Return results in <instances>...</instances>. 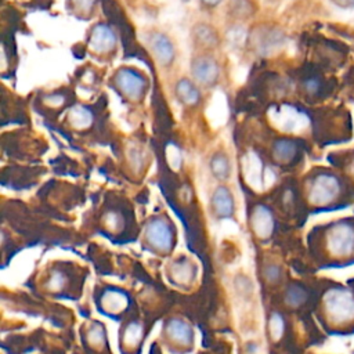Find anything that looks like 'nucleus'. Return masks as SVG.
Here are the masks:
<instances>
[{"mask_svg":"<svg viewBox=\"0 0 354 354\" xmlns=\"http://www.w3.org/2000/svg\"><path fill=\"white\" fill-rule=\"evenodd\" d=\"M325 310L337 322L350 319L354 317V296L344 289H332L325 295Z\"/></svg>","mask_w":354,"mask_h":354,"instance_id":"nucleus-1","label":"nucleus"},{"mask_svg":"<svg viewBox=\"0 0 354 354\" xmlns=\"http://www.w3.org/2000/svg\"><path fill=\"white\" fill-rule=\"evenodd\" d=\"M144 236L147 242L162 252H167L173 246V230L163 217L151 218L144 231Z\"/></svg>","mask_w":354,"mask_h":354,"instance_id":"nucleus-2","label":"nucleus"},{"mask_svg":"<svg viewBox=\"0 0 354 354\" xmlns=\"http://www.w3.org/2000/svg\"><path fill=\"white\" fill-rule=\"evenodd\" d=\"M242 174L246 183L254 189H263L271 181L267 178L271 176V170L263 166L261 159L254 152H248L242 158Z\"/></svg>","mask_w":354,"mask_h":354,"instance_id":"nucleus-3","label":"nucleus"},{"mask_svg":"<svg viewBox=\"0 0 354 354\" xmlns=\"http://www.w3.org/2000/svg\"><path fill=\"white\" fill-rule=\"evenodd\" d=\"M339 191L337 180L330 174H319L310 187L308 198L314 205H325L330 202Z\"/></svg>","mask_w":354,"mask_h":354,"instance_id":"nucleus-4","label":"nucleus"},{"mask_svg":"<svg viewBox=\"0 0 354 354\" xmlns=\"http://www.w3.org/2000/svg\"><path fill=\"white\" fill-rule=\"evenodd\" d=\"M115 82L119 90L130 100L141 98V95L145 91L144 77L138 72L129 68L119 69L115 76Z\"/></svg>","mask_w":354,"mask_h":354,"instance_id":"nucleus-5","label":"nucleus"},{"mask_svg":"<svg viewBox=\"0 0 354 354\" xmlns=\"http://www.w3.org/2000/svg\"><path fill=\"white\" fill-rule=\"evenodd\" d=\"M328 248L336 256H346L354 249V228L347 224L336 225L328 235Z\"/></svg>","mask_w":354,"mask_h":354,"instance_id":"nucleus-6","label":"nucleus"},{"mask_svg":"<svg viewBox=\"0 0 354 354\" xmlns=\"http://www.w3.org/2000/svg\"><path fill=\"white\" fill-rule=\"evenodd\" d=\"M274 123L281 130L296 133V131H300V130L306 129V126L308 124V119L303 112H300L295 106L283 105L277 111L275 118H274Z\"/></svg>","mask_w":354,"mask_h":354,"instance_id":"nucleus-7","label":"nucleus"},{"mask_svg":"<svg viewBox=\"0 0 354 354\" xmlns=\"http://www.w3.org/2000/svg\"><path fill=\"white\" fill-rule=\"evenodd\" d=\"M191 73L199 84H213L218 79L220 68L216 59L210 55L196 57L191 64Z\"/></svg>","mask_w":354,"mask_h":354,"instance_id":"nucleus-8","label":"nucleus"},{"mask_svg":"<svg viewBox=\"0 0 354 354\" xmlns=\"http://www.w3.org/2000/svg\"><path fill=\"white\" fill-rule=\"evenodd\" d=\"M250 227L259 239H267L275 227L271 210L264 205H256L250 213Z\"/></svg>","mask_w":354,"mask_h":354,"instance_id":"nucleus-9","label":"nucleus"},{"mask_svg":"<svg viewBox=\"0 0 354 354\" xmlns=\"http://www.w3.org/2000/svg\"><path fill=\"white\" fill-rule=\"evenodd\" d=\"M116 44V35L106 24H98L91 30L88 46L95 53H108Z\"/></svg>","mask_w":354,"mask_h":354,"instance_id":"nucleus-10","label":"nucleus"},{"mask_svg":"<svg viewBox=\"0 0 354 354\" xmlns=\"http://www.w3.org/2000/svg\"><path fill=\"white\" fill-rule=\"evenodd\" d=\"M169 277L174 283L178 285H187L191 283L196 275V266L194 264L192 260L187 257L176 259L174 261L170 263L169 268Z\"/></svg>","mask_w":354,"mask_h":354,"instance_id":"nucleus-11","label":"nucleus"},{"mask_svg":"<svg viewBox=\"0 0 354 354\" xmlns=\"http://www.w3.org/2000/svg\"><path fill=\"white\" fill-rule=\"evenodd\" d=\"M166 336L180 346H188L192 342V328L181 318H170L165 324Z\"/></svg>","mask_w":354,"mask_h":354,"instance_id":"nucleus-12","label":"nucleus"},{"mask_svg":"<svg viewBox=\"0 0 354 354\" xmlns=\"http://www.w3.org/2000/svg\"><path fill=\"white\" fill-rule=\"evenodd\" d=\"M151 48L156 59L163 65L167 66L174 59V46L171 40L165 33H153L151 37Z\"/></svg>","mask_w":354,"mask_h":354,"instance_id":"nucleus-13","label":"nucleus"},{"mask_svg":"<svg viewBox=\"0 0 354 354\" xmlns=\"http://www.w3.org/2000/svg\"><path fill=\"white\" fill-rule=\"evenodd\" d=\"M212 207L218 217H231L234 214V198L230 189L224 185H218L212 195Z\"/></svg>","mask_w":354,"mask_h":354,"instance_id":"nucleus-14","label":"nucleus"},{"mask_svg":"<svg viewBox=\"0 0 354 354\" xmlns=\"http://www.w3.org/2000/svg\"><path fill=\"white\" fill-rule=\"evenodd\" d=\"M127 295L118 289H106L100 297V306L108 314H119L127 307Z\"/></svg>","mask_w":354,"mask_h":354,"instance_id":"nucleus-15","label":"nucleus"},{"mask_svg":"<svg viewBox=\"0 0 354 354\" xmlns=\"http://www.w3.org/2000/svg\"><path fill=\"white\" fill-rule=\"evenodd\" d=\"M192 36L195 41L203 48H213L218 43V36L216 30L206 24H198L192 29Z\"/></svg>","mask_w":354,"mask_h":354,"instance_id":"nucleus-16","label":"nucleus"},{"mask_svg":"<svg viewBox=\"0 0 354 354\" xmlns=\"http://www.w3.org/2000/svg\"><path fill=\"white\" fill-rule=\"evenodd\" d=\"M176 94H177V98L185 105H195L201 98V93L198 87L188 79H180L177 82Z\"/></svg>","mask_w":354,"mask_h":354,"instance_id":"nucleus-17","label":"nucleus"},{"mask_svg":"<svg viewBox=\"0 0 354 354\" xmlns=\"http://www.w3.org/2000/svg\"><path fill=\"white\" fill-rule=\"evenodd\" d=\"M144 335V328L142 324L138 321H131L130 324H127L123 329L122 333V342L126 347H137L142 339Z\"/></svg>","mask_w":354,"mask_h":354,"instance_id":"nucleus-18","label":"nucleus"},{"mask_svg":"<svg viewBox=\"0 0 354 354\" xmlns=\"http://www.w3.org/2000/svg\"><path fill=\"white\" fill-rule=\"evenodd\" d=\"M68 119H69V123L76 127V129H86L93 122V115L91 112L82 106V105H77L75 108L71 109L69 115H68Z\"/></svg>","mask_w":354,"mask_h":354,"instance_id":"nucleus-19","label":"nucleus"},{"mask_svg":"<svg viewBox=\"0 0 354 354\" xmlns=\"http://www.w3.org/2000/svg\"><path fill=\"white\" fill-rule=\"evenodd\" d=\"M210 170L216 178L225 180L230 176V170H231V165L227 155L223 152L216 153L210 160Z\"/></svg>","mask_w":354,"mask_h":354,"instance_id":"nucleus-20","label":"nucleus"},{"mask_svg":"<svg viewBox=\"0 0 354 354\" xmlns=\"http://www.w3.org/2000/svg\"><path fill=\"white\" fill-rule=\"evenodd\" d=\"M106 340V335H105V329L101 324L94 322L91 324V326L87 329V342L91 347H102L105 344Z\"/></svg>","mask_w":354,"mask_h":354,"instance_id":"nucleus-21","label":"nucleus"},{"mask_svg":"<svg viewBox=\"0 0 354 354\" xmlns=\"http://www.w3.org/2000/svg\"><path fill=\"white\" fill-rule=\"evenodd\" d=\"M285 330V321L279 313H271L268 318V333L271 340L277 342L281 339Z\"/></svg>","mask_w":354,"mask_h":354,"instance_id":"nucleus-22","label":"nucleus"},{"mask_svg":"<svg viewBox=\"0 0 354 354\" xmlns=\"http://www.w3.org/2000/svg\"><path fill=\"white\" fill-rule=\"evenodd\" d=\"M295 153V144L288 140H279L274 145V158L279 162H286Z\"/></svg>","mask_w":354,"mask_h":354,"instance_id":"nucleus-23","label":"nucleus"},{"mask_svg":"<svg viewBox=\"0 0 354 354\" xmlns=\"http://www.w3.org/2000/svg\"><path fill=\"white\" fill-rule=\"evenodd\" d=\"M66 283V277L64 272L61 271H53L50 278L47 279V283H46V288L50 290V292H58L61 290Z\"/></svg>","mask_w":354,"mask_h":354,"instance_id":"nucleus-24","label":"nucleus"},{"mask_svg":"<svg viewBox=\"0 0 354 354\" xmlns=\"http://www.w3.org/2000/svg\"><path fill=\"white\" fill-rule=\"evenodd\" d=\"M234 288L236 292H239L241 295H245V296H250L253 292L252 281L243 274H239L234 278Z\"/></svg>","mask_w":354,"mask_h":354,"instance_id":"nucleus-25","label":"nucleus"},{"mask_svg":"<svg viewBox=\"0 0 354 354\" xmlns=\"http://www.w3.org/2000/svg\"><path fill=\"white\" fill-rule=\"evenodd\" d=\"M227 37L230 40V43L235 44V46H241L245 41L246 37V29L242 26H234L228 30Z\"/></svg>","mask_w":354,"mask_h":354,"instance_id":"nucleus-26","label":"nucleus"},{"mask_svg":"<svg viewBox=\"0 0 354 354\" xmlns=\"http://www.w3.org/2000/svg\"><path fill=\"white\" fill-rule=\"evenodd\" d=\"M167 153V162L173 169H178L181 165V153L176 145H169L166 149Z\"/></svg>","mask_w":354,"mask_h":354,"instance_id":"nucleus-27","label":"nucleus"},{"mask_svg":"<svg viewBox=\"0 0 354 354\" xmlns=\"http://www.w3.org/2000/svg\"><path fill=\"white\" fill-rule=\"evenodd\" d=\"M104 221H105V225H106L108 228H111L112 231L119 230L120 225H122V223H123L120 214L116 213V212H109V213H106Z\"/></svg>","mask_w":354,"mask_h":354,"instance_id":"nucleus-28","label":"nucleus"},{"mask_svg":"<svg viewBox=\"0 0 354 354\" xmlns=\"http://www.w3.org/2000/svg\"><path fill=\"white\" fill-rule=\"evenodd\" d=\"M285 300L290 306H297L303 300V292L297 288H290L285 295Z\"/></svg>","mask_w":354,"mask_h":354,"instance_id":"nucleus-29","label":"nucleus"},{"mask_svg":"<svg viewBox=\"0 0 354 354\" xmlns=\"http://www.w3.org/2000/svg\"><path fill=\"white\" fill-rule=\"evenodd\" d=\"M263 275L268 282H275L281 277L279 267H277L275 264H267L263 270Z\"/></svg>","mask_w":354,"mask_h":354,"instance_id":"nucleus-30","label":"nucleus"},{"mask_svg":"<svg viewBox=\"0 0 354 354\" xmlns=\"http://www.w3.org/2000/svg\"><path fill=\"white\" fill-rule=\"evenodd\" d=\"M236 1L239 3V6L231 4L234 14L245 17V15H249L252 12V6H250V3L248 0H236Z\"/></svg>","mask_w":354,"mask_h":354,"instance_id":"nucleus-31","label":"nucleus"},{"mask_svg":"<svg viewBox=\"0 0 354 354\" xmlns=\"http://www.w3.org/2000/svg\"><path fill=\"white\" fill-rule=\"evenodd\" d=\"M95 0H73L75 8L79 10L80 12H90Z\"/></svg>","mask_w":354,"mask_h":354,"instance_id":"nucleus-32","label":"nucleus"},{"mask_svg":"<svg viewBox=\"0 0 354 354\" xmlns=\"http://www.w3.org/2000/svg\"><path fill=\"white\" fill-rule=\"evenodd\" d=\"M130 159H131V165L136 170H140V167L142 166V155L137 151V149H133L131 153H130Z\"/></svg>","mask_w":354,"mask_h":354,"instance_id":"nucleus-33","label":"nucleus"},{"mask_svg":"<svg viewBox=\"0 0 354 354\" xmlns=\"http://www.w3.org/2000/svg\"><path fill=\"white\" fill-rule=\"evenodd\" d=\"M221 0H203V3H206V4H209V6H216V4H218Z\"/></svg>","mask_w":354,"mask_h":354,"instance_id":"nucleus-34","label":"nucleus"}]
</instances>
